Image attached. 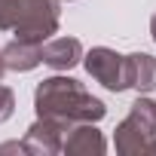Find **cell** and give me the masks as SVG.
<instances>
[{
    "label": "cell",
    "instance_id": "cell-1",
    "mask_svg": "<svg viewBox=\"0 0 156 156\" xmlns=\"http://www.w3.org/2000/svg\"><path fill=\"white\" fill-rule=\"evenodd\" d=\"M34 110H37V116H49V119H58L64 126L98 122L107 116L104 101L95 98L92 92H86L83 83L70 80V76H49V80H43L34 92Z\"/></svg>",
    "mask_w": 156,
    "mask_h": 156
},
{
    "label": "cell",
    "instance_id": "cell-2",
    "mask_svg": "<svg viewBox=\"0 0 156 156\" xmlns=\"http://www.w3.org/2000/svg\"><path fill=\"white\" fill-rule=\"evenodd\" d=\"M58 3L61 0H19L16 12V40L43 46L58 31Z\"/></svg>",
    "mask_w": 156,
    "mask_h": 156
},
{
    "label": "cell",
    "instance_id": "cell-3",
    "mask_svg": "<svg viewBox=\"0 0 156 156\" xmlns=\"http://www.w3.org/2000/svg\"><path fill=\"white\" fill-rule=\"evenodd\" d=\"M83 64L92 80H98L110 92H126L129 89V73H126V55L107 46H95L83 55Z\"/></svg>",
    "mask_w": 156,
    "mask_h": 156
},
{
    "label": "cell",
    "instance_id": "cell-4",
    "mask_svg": "<svg viewBox=\"0 0 156 156\" xmlns=\"http://www.w3.org/2000/svg\"><path fill=\"white\" fill-rule=\"evenodd\" d=\"M70 126L58 122V119H49V116H37V122L25 132L22 144H25V153L28 156H55L61 153V141H64V132Z\"/></svg>",
    "mask_w": 156,
    "mask_h": 156
},
{
    "label": "cell",
    "instance_id": "cell-5",
    "mask_svg": "<svg viewBox=\"0 0 156 156\" xmlns=\"http://www.w3.org/2000/svg\"><path fill=\"white\" fill-rule=\"evenodd\" d=\"M104 150H107V141L95 129V122H73L61 141V153L67 156H92V153L101 156Z\"/></svg>",
    "mask_w": 156,
    "mask_h": 156
},
{
    "label": "cell",
    "instance_id": "cell-6",
    "mask_svg": "<svg viewBox=\"0 0 156 156\" xmlns=\"http://www.w3.org/2000/svg\"><path fill=\"white\" fill-rule=\"evenodd\" d=\"M40 61L52 70H70L73 64L83 61V43L76 37H49L40 46Z\"/></svg>",
    "mask_w": 156,
    "mask_h": 156
},
{
    "label": "cell",
    "instance_id": "cell-7",
    "mask_svg": "<svg viewBox=\"0 0 156 156\" xmlns=\"http://www.w3.org/2000/svg\"><path fill=\"white\" fill-rule=\"evenodd\" d=\"M153 138H156V135L144 132V129H141L132 116H126V119L116 126V132H113L116 153H122V156H147V153H150Z\"/></svg>",
    "mask_w": 156,
    "mask_h": 156
},
{
    "label": "cell",
    "instance_id": "cell-8",
    "mask_svg": "<svg viewBox=\"0 0 156 156\" xmlns=\"http://www.w3.org/2000/svg\"><path fill=\"white\" fill-rule=\"evenodd\" d=\"M126 73H129V89H138L141 95L156 89V58L147 52L126 55Z\"/></svg>",
    "mask_w": 156,
    "mask_h": 156
},
{
    "label": "cell",
    "instance_id": "cell-9",
    "mask_svg": "<svg viewBox=\"0 0 156 156\" xmlns=\"http://www.w3.org/2000/svg\"><path fill=\"white\" fill-rule=\"evenodd\" d=\"M3 61L6 70H34L40 64V46L37 43H25V40H12L9 46H3Z\"/></svg>",
    "mask_w": 156,
    "mask_h": 156
},
{
    "label": "cell",
    "instance_id": "cell-10",
    "mask_svg": "<svg viewBox=\"0 0 156 156\" xmlns=\"http://www.w3.org/2000/svg\"><path fill=\"white\" fill-rule=\"evenodd\" d=\"M129 116L144 129V132H150V135H156V101L153 98H147V95H141L135 104H132V110H129Z\"/></svg>",
    "mask_w": 156,
    "mask_h": 156
},
{
    "label": "cell",
    "instance_id": "cell-11",
    "mask_svg": "<svg viewBox=\"0 0 156 156\" xmlns=\"http://www.w3.org/2000/svg\"><path fill=\"white\" fill-rule=\"evenodd\" d=\"M19 12V0H0V31H12Z\"/></svg>",
    "mask_w": 156,
    "mask_h": 156
},
{
    "label": "cell",
    "instance_id": "cell-12",
    "mask_svg": "<svg viewBox=\"0 0 156 156\" xmlns=\"http://www.w3.org/2000/svg\"><path fill=\"white\" fill-rule=\"evenodd\" d=\"M12 113H16V95H12L9 86L0 83V122H6Z\"/></svg>",
    "mask_w": 156,
    "mask_h": 156
},
{
    "label": "cell",
    "instance_id": "cell-13",
    "mask_svg": "<svg viewBox=\"0 0 156 156\" xmlns=\"http://www.w3.org/2000/svg\"><path fill=\"white\" fill-rule=\"evenodd\" d=\"M0 153H25L22 141H9V144H0Z\"/></svg>",
    "mask_w": 156,
    "mask_h": 156
},
{
    "label": "cell",
    "instance_id": "cell-14",
    "mask_svg": "<svg viewBox=\"0 0 156 156\" xmlns=\"http://www.w3.org/2000/svg\"><path fill=\"white\" fill-rule=\"evenodd\" d=\"M150 37H153V43H156V12H153V19H150Z\"/></svg>",
    "mask_w": 156,
    "mask_h": 156
},
{
    "label": "cell",
    "instance_id": "cell-15",
    "mask_svg": "<svg viewBox=\"0 0 156 156\" xmlns=\"http://www.w3.org/2000/svg\"><path fill=\"white\" fill-rule=\"evenodd\" d=\"M3 73H6V61H3V49H0V80H3Z\"/></svg>",
    "mask_w": 156,
    "mask_h": 156
},
{
    "label": "cell",
    "instance_id": "cell-16",
    "mask_svg": "<svg viewBox=\"0 0 156 156\" xmlns=\"http://www.w3.org/2000/svg\"><path fill=\"white\" fill-rule=\"evenodd\" d=\"M147 156H156V138H153V144H150V153Z\"/></svg>",
    "mask_w": 156,
    "mask_h": 156
}]
</instances>
